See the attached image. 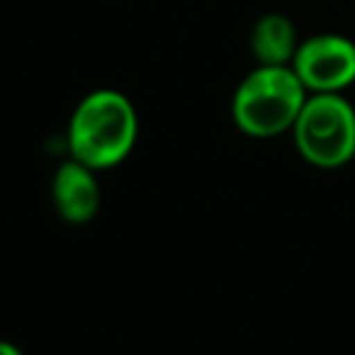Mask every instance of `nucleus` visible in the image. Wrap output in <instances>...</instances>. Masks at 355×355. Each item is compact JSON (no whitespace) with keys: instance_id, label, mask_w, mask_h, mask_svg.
Wrapping results in <instances>:
<instances>
[{"instance_id":"39448f33","label":"nucleus","mask_w":355,"mask_h":355,"mask_svg":"<svg viewBox=\"0 0 355 355\" xmlns=\"http://www.w3.org/2000/svg\"><path fill=\"white\" fill-rule=\"evenodd\" d=\"M54 205L69 224H85L100 207V188L95 183L93 168L80 161H69L54 175Z\"/></svg>"},{"instance_id":"f257e3e1","label":"nucleus","mask_w":355,"mask_h":355,"mask_svg":"<svg viewBox=\"0 0 355 355\" xmlns=\"http://www.w3.org/2000/svg\"><path fill=\"white\" fill-rule=\"evenodd\" d=\"M139 119L134 105L117 90H95L76 107L69 124V148L93 171L122 163L134 148Z\"/></svg>"},{"instance_id":"f03ea898","label":"nucleus","mask_w":355,"mask_h":355,"mask_svg":"<svg viewBox=\"0 0 355 355\" xmlns=\"http://www.w3.org/2000/svg\"><path fill=\"white\" fill-rule=\"evenodd\" d=\"M306 98L292 66H258L234 93V122L251 137H277L295 127Z\"/></svg>"},{"instance_id":"7ed1b4c3","label":"nucleus","mask_w":355,"mask_h":355,"mask_svg":"<svg viewBox=\"0 0 355 355\" xmlns=\"http://www.w3.org/2000/svg\"><path fill=\"white\" fill-rule=\"evenodd\" d=\"M295 144L306 163L336 171L355 156V110L340 93L306 98L295 127Z\"/></svg>"},{"instance_id":"0eeeda50","label":"nucleus","mask_w":355,"mask_h":355,"mask_svg":"<svg viewBox=\"0 0 355 355\" xmlns=\"http://www.w3.org/2000/svg\"><path fill=\"white\" fill-rule=\"evenodd\" d=\"M0 355H22V353L12 343H6V340H0Z\"/></svg>"},{"instance_id":"20e7f679","label":"nucleus","mask_w":355,"mask_h":355,"mask_svg":"<svg viewBox=\"0 0 355 355\" xmlns=\"http://www.w3.org/2000/svg\"><path fill=\"white\" fill-rule=\"evenodd\" d=\"M290 66L306 93H343L355 83V42L343 35H314L300 42Z\"/></svg>"},{"instance_id":"423d86ee","label":"nucleus","mask_w":355,"mask_h":355,"mask_svg":"<svg viewBox=\"0 0 355 355\" xmlns=\"http://www.w3.org/2000/svg\"><path fill=\"white\" fill-rule=\"evenodd\" d=\"M297 32L290 17L280 12L263 15L253 25L251 49L261 66H290L297 54Z\"/></svg>"}]
</instances>
